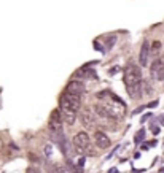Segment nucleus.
<instances>
[{
  "instance_id": "f257e3e1",
  "label": "nucleus",
  "mask_w": 164,
  "mask_h": 173,
  "mask_svg": "<svg viewBox=\"0 0 164 173\" xmlns=\"http://www.w3.org/2000/svg\"><path fill=\"white\" fill-rule=\"evenodd\" d=\"M123 81L132 100H139L142 97V89H140V86H142V73H140V68L137 65L134 64L126 65L123 73Z\"/></svg>"
},
{
  "instance_id": "f03ea898",
  "label": "nucleus",
  "mask_w": 164,
  "mask_h": 173,
  "mask_svg": "<svg viewBox=\"0 0 164 173\" xmlns=\"http://www.w3.org/2000/svg\"><path fill=\"white\" fill-rule=\"evenodd\" d=\"M81 108V97L72 96V94L64 92L59 99V111H73L77 113Z\"/></svg>"
},
{
  "instance_id": "7ed1b4c3",
  "label": "nucleus",
  "mask_w": 164,
  "mask_h": 173,
  "mask_svg": "<svg viewBox=\"0 0 164 173\" xmlns=\"http://www.w3.org/2000/svg\"><path fill=\"white\" fill-rule=\"evenodd\" d=\"M73 146L80 154H93L94 149H93V143H91V138L86 132H78L75 137H73Z\"/></svg>"
},
{
  "instance_id": "20e7f679",
  "label": "nucleus",
  "mask_w": 164,
  "mask_h": 173,
  "mask_svg": "<svg viewBox=\"0 0 164 173\" xmlns=\"http://www.w3.org/2000/svg\"><path fill=\"white\" fill-rule=\"evenodd\" d=\"M48 130H49V135H54V133L62 132V116H61L59 108L53 110V111H51V114H49Z\"/></svg>"
},
{
  "instance_id": "39448f33",
  "label": "nucleus",
  "mask_w": 164,
  "mask_h": 173,
  "mask_svg": "<svg viewBox=\"0 0 164 173\" xmlns=\"http://www.w3.org/2000/svg\"><path fill=\"white\" fill-rule=\"evenodd\" d=\"M150 75L155 81H162L164 80V56L153 60L150 67Z\"/></svg>"
},
{
  "instance_id": "423d86ee",
  "label": "nucleus",
  "mask_w": 164,
  "mask_h": 173,
  "mask_svg": "<svg viewBox=\"0 0 164 173\" xmlns=\"http://www.w3.org/2000/svg\"><path fill=\"white\" fill-rule=\"evenodd\" d=\"M67 94H72V96H78L81 97L84 92H86V87H84V83L80 81V80H72L69 81V84L65 86V91Z\"/></svg>"
},
{
  "instance_id": "0eeeda50",
  "label": "nucleus",
  "mask_w": 164,
  "mask_h": 173,
  "mask_svg": "<svg viewBox=\"0 0 164 173\" xmlns=\"http://www.w3.org/2000/svg\"><path fill=\"white\" fill-rule=\"evenodd\" d=\"M94 144H96L99 149L110 148V146H112L110 137L107 135L105 132H102V130H96V132H94Z\"/></svg>"
},
{
  "instance_id": "6e6552de",
  "label": "nucleus",
  "mask_w": 164,
  "mask_h": 173,
  "mask_svg": "<svg viewBox=\"0 0 164 173\" xmlns=\"http://www.w3.org/2000/svg\"><path fill=\"white\" fill-rule=\"evenodd\" d=\"M81 124L84 126V129H93V127L96 126V118H94L93 110L86 108L81 113Z\"/></svg>"
},
{
  "instance_id": "1a4fd4ad",
  "label": "nucleus",
  "mask_w": 164,
  "mask_h": 173,
  "mask_svg": "<svg viewBox=\"0 0 164 173\" xmlns=\"http://www.w3.org/2000/svg\"><path fill=\"white\" fill-rule=\"evenodd\" d=\"M148 57H150V43L148 41H144L142 43V48H140V56H139V62L142 67L148 65Z\"/></svg>"
},
{
  "instance_id": "9d476101",
  "label": "nucleus",
  "mask_w": 164,
  "mask_h": 173,
  "mask_svg": "<svg viewBox=\"0 0 164 173\" xmlns=\"http://www.w3.org/2000/svg\"><path fill=\"white\" fill-rule=\"evenodd\" d=\"M51 171L53 173H72L70 170H69V167H64V165H58V164H54L53 167H51Z\"/></svg>"
},
{
  "instance_id": "9b49d317",
  "label": "nucleus",
  "mask_w": 164,
  "mask_h": 173,
  "mask_svg": "<svg viewBox=\"0 0 164 173\" xmlns=\"http://www.w3.org/2000/svg\"><path fill=\"white\" fill-rule=\"evenodd\" d=\"M144 138H145V130H144V129H140L137 133H135V137H134V141H135V144L142 143V141H144Z\"/></svg>"
},
{
  "instance_id": "f8f14e48",
  "label": "nucleus",
  "mask_w": 164,
  "mask_h": 173,
  "mask_svg": "<svg viewBox=\"0 0 164 173\" xmlns=\"http://www.w3.org/2000/svg\"><path fill=\"white\" fill-rule=\"evenodd\" d=\"M159 48H161V43H159V41H153V46H150V53H151V51L158 53V51H159Z\"/></svg>"
},
{
  "instance_id": "ddd939ff",
  "label": "nucleus",
  "mask_w": 164,
  "mask_h": 173,
  "mask_svg": "<svg viewBox=\"0 0 164 173\" xmlns=\"http://www.w3.org/2000/svg\"><path fill=\"white\" fill-rule=\"evenodd\" d=\"M45 156H46V157H51V144H46V146H45Z\"/></svg>"
},
{
  "instance_id": "4468645a",
  "label": "nucleus",
  "mask_w": 164,
  "mask_h": 173,
  "mask_svg": "<svg viewBox=\"0 0 164 173\" xmlns=\"http://www.w3.org/2000/svg\"><path fill=\"white\" fill-rule=\"evenodd\" d=\"M84 162H86V159H84V157H80V159H78V162H77V167H78V168H81V167L84 165Z\"/></svg>"
},
{
  "instance_id": "2eb2a0df",
  "label": "nucleus",
  "mask_w": 164,
  "mask_h": 173,
  "mask_svg": "<svg viewBox=\"0 0 164 173\" xmlns=\"http://www.w3.org/2000/svg\"><path fill=\"white\" fill-rule=\"evenodd\" d=\"M26 173H40V170L37 168V167H29V168H27V171Z\"/></svg>"
},
{
  "instance_id": "dca6fc26",
  "label": "nucleus",
  "mask_w": 164,
  "mask_h": 173,
  "mask_svg": "<svg viewBox=\"0 0 164 173\" xmlns=\"http://www.w3.org/2000/svg\"><path fill=\"white\" fill-rule=\"evenodd\" d=\"M115 40H116L115 35H113L112 38H109V43H107V46H109V48H113V44H115Z\"/></svg>"
},
{
  "instance_id": "f3484780",
  "label": "nucleus",
  "mask_w": 164,
  "mask_h": 173,
  "mask_svg": "<svg viewBox=\"0 0 164 173\" xmlns=\"http://www.w3.org/2000/svg\"><path fill=\"white\" fill-rule=\"evenodd\" d=\"M145 108H147V105H142V107H139L137 110H134V114H139V113H140V111H144Z\"/></svg>"
},
{
  "instance_id": "a211bd4d",
  "label": "nucleus",
  "mask_w": 164,
  "mask_h": 173,
  "mask_svg": "<svg viewBox=\"0 0 164 173\" xmlns=\"http://www.w3.org/2000/svg\"><path fill=\"white\" fill-rule=\"evenodd\" d=\"M158 119H159V124H161V126H164V114H161Z\"/></svg>"
},
{
  "instance_id": "6ab92c4d",
  "label": "nucleus",
  "mask_w": 164,
  "mask_h": 173,
  "mask_svg": "<svg viewBox=\"0 0 164 173\" xmlns=\"http://www.w3.org/2000/svg\"><path fill=\"white\" fill-rule=\"evenodd\" d=\"M153 133H155V135H158V133H159V129H158V127H153Z\"/></svg>"
},
{
  "instance_id": "aec40b11",
  "label": "nucleus",
  "mask_w": 164,
  "mask_h": 173,
  "mask_svg": "<svg viewBox=\"0 0 164 173\" xmlns=\"http://www.w3.org/2000/svg\"><path fill=\"white\" fill-rule=\"evenodd\" d=\"M109 173H118V170H116V168H112V170H110Z\"/></svg>"
},
{
  "instance_id": "412c9836",
  "label": "nucleus",
  "mask_w": 164,
  "mask_h": 173,
  "mask_svg": "<svg viewBox=\"0 0 164 173\" xmlns=\"http://www.w3.org/2000/svg\"><path fill=\"white\" fill-rule=\"evenodd\" d=\"M46 173H53V171H51V170H48V171H46Z\"/></svg>"
}]
</instances>
